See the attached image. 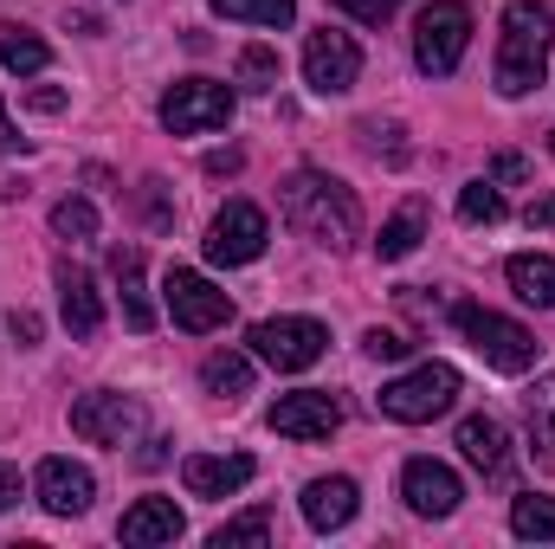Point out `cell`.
Returning <instances> with one entry per match:
<instances>
[{"label":"cell","instance_id":"30bf717a","mask_svg":"<svg viewBox=\"0 0 555 549\" xmlns=\"http://www.w3.org/2000/svg\"><path fill=\"white\" fill-rule=\"evenodd\" d=\"M266 240H272L266 214H259L253 201H227V207L214 214V227H207V259H214V266H253V259L266 253Z\"/></svg>","mask_w":555,"mask_h":549},{"label":"cell","instance_id":"5b68a950","mask_svg":"<svg viewBox=\"0 0 555 549\" xmlns=\"http://www.w3.org/2000/svg\"><path fill=\"white\" fill-rule=\"evenodd\" d=\"M472 46V7L465 0H433L414 20V65L426 78H452Z\"/></svg>","mask_w":555,"mask_h":549},{"label":"cell","instance_id":"d590c367","mask_svg":"<svg viewBox=\"0 0 555 549\" xmlns=\"http://www.w3.org/2000/svg\"><path fill=\"white\" fill-rule=\"evenodd\" d=\"M524 220H530V227H550V233H555V194H537V201L524 207Z\"/></svg>","mask_w":555,"mask_h":549},{"label":"cell","instance_id":"7402d4cb","mask_svg":"<svg viewBox=\"0 0 555 549\" xmlns=\"http://www.w3.org/2000/svg\"><path fill=\"white\" fill-rule=\"evenodd\" d=\"M0 65L20 72V78H33V72L52 65V46L39 33H26V26H0Z\"/></svg>","mask_w":555,"mask_h":549},{"label":"cell","instance_id":"7a4b0ae2","mask_svg":"<svg viewBox=\"0 0 555 549\" xmlns=\"http://www.w3.org/2000/svg\"><path fill=\"white\" fill-rule=\"evenodd\" d=\"M550 39L555 13L543 0H517L504 7V39H498V91L504 98H530L550 72Z\"/></svg>","mask_w":555,"mask_h":549},{"label":"cell","instance_id":"484cf974","mask_svg":"<svg viewBox=\"0 0 555 549\" xmlns=\"http://www.w3.org/2000/svg\"><path fill=\"white\" fill-rule=\"evenodd\" d=\"M511 207H504V194H498V181H472V188H459V220L465 227H498Z\"/></svg>","mask_w":555,"mask_h":549},{"label":"cell","instance_id":"836d02e7","mask_svg":"<svg viewBox=\"0 0 555 549\" xmlns=\"http://www.w3.org/2000/svg\"><path fill=\"white\" fill-rule=\"evenodd\" d=\"M485 181H504V188H517V181H530V162H524L517 149H498V155H491V168H485Z\"/></svg>","mask_w":555,"mask_h":549},{"label":"cell","instance_id":"4dcf8cb0","mask_svg":"<svg viewBox=\"0 0 555 549\" xmlns=\"http://www.w3.org/2000/svg\"><path fill=\"white\" fill-rule=\"evenodd\" d=\"M240 85H246V91H272L278 85V52L272 46H246V52H240Z\"/></svg>","mask_w":555,"mask_h":549},{"label":"cell","instance_id":"277c9868","mask_svg":"<svg viewBox=\"0 0 555 549\" xmlns=\"http://www.w3.org/2000/svg\"><path fill=\"white\" fill-rule=\"evenodd\" d=\"M459 388H465V382H459L452 362H420L401 382H388L375 401H382L388 420H401V426H426V420H439V413L459 401Z\"/></svg>","mask_w":555,"mask_h":549},{"label":"cell","instance_id":"cb8c5ba5","mask_svg":"<svg viewBox=\"0 0 555 549\" xmlns=\"http://www.w3.org/2000/svg\"><path fill=\"white\" fill-rule=\"evenodd\" d=\"M420 240H426V201H408V207H401V214H395V220L382 227L375 253H382V259L395 266V259H408V253H414Z\"/></svg>","mask_w":555,"mask_h":549},{"label":"cell","instance_id":"3957f363","mask_svg":"<svg viewBox=\"0 0 555 549\" xmlns=\"http://www.w3.org/2000/svg\"><path fill=\"white\" fill-rule=\"evenodd\" d=\"M452 323H459V336H465L498 375H524V369H537V356H543V343H537L524 323H511V317H498V310H485V304H459Z\"/></svg>","mask_w":555,"mask_h":549},{"label":"cell","instance_id":"83f0119b","mask_svg":"<svg viewBox=\"0 0 555 549\" xmlns=\"http://www.w3.org/2000/svg\"><path fill=\"white\" fill-rule=\"evenodd\" d=\"M214 13L246 20V26H291L297 20V0H214Z\"/></svg>","mask_w":555,"mask_h":549},{"label":"cell","instance_id":"e0dca14e","mask_svg":"<svg viewBox=\"0 0 555 549\" xmlns=\"http://www.w3.org/2000/svg\"><path fill=\"white\" fill-rule=\"evenodd\" d=\"M297 505H304V524L330 537V531H343V524L356 518V505H362V498H356V478H310Z\"/></svg>","mask_w":555,"mask_h":549},{"label":"cell","instance_id":"ba28073f","mask_svg":"<svg viewBox=\"0 0 555 549\" xmlns=\"http://www.w3.org/2000/svg\"><path fill=\"white\" fill-rule=\"evenodd\" d=\"M168 317H175V330H188V336H207V330H227V317H233V297L214 284V278L188 272V266H175L168 272Z\"/></svg>","mask_w":555,"mask_h":549},{"label":"cell","instance_id":"4316f807","mask_svg":"<svg viewBox=\"0 0 555 549\" xmlns=\"http://www.w3.org/2000/svg\"><path fill=\"white\" fill-rule=\"evenodd\" d=\"M511 531L517 537H530V544H555V498H517L511 505Z\"/></svg>","mask_w":555,"mask_h":549},{"label":"cell","instance_id":"603a6c76","mask_svg":"<svg viewBox=\"0 0 555 549\" xmlns=\"http://www.w3.org/2000/svg\"><path fill=\"white\" fill-rule=\"evenodd\" d=\"M524 426L530 446H543V459L555 465V375H537V388L524 395Z\"/></svg>","mask_w":555,"mask_h":549},{"label":"cell","instance_id":"7c38bea8","mask_svg":"<svg viewBox=\"0 0 555 549\" xmlns=\"http://www.w3.org/2000/svg\"><path fill=\"white\" fill-rule=\"evenodd\" d=\"M401 498H408L414 518H452L459 498H465V485H459V472L439 465V459H408V465H401Z\"/></svg>","mask_w":555,"mask_h":549},{"label":"cell","instance_id":"8fae6325","mask_svg":"<svg viewBox=\"0 0 555 549\" xmlns=\"http://www.w3.org/2000/svg\"><path fill=\"white\" fill-rule=\"evenodd\" d=\"M33 491H39V505L52 511V518H85L91 511V498H98V478L78 465V459H39V472H33Z\"/></svg>","mask_w":555,"mask_h":549},{"label":"cell","instance_id":"ac0fdd59","mask_svg":"<svg viewBox=\"0 0 555 549\" xmlns=\"http://www.w3.org/2000/svg\"><path fill=\"white\" fill-rule=\"evenodd\" d=\"M181 531H188V518L175 511V498H142V505H130V511H124V524H117V537H124V544H137V549L175 544Z\"/></svg>","mask_w":555,"mask_h":549},{"label":"cell","instance_id":"1f68e13d","mask_svg":"<svg viewBox=\"0 0 555 549\" xmlns=\"http://www.w3.org/2000/svg\"><path fill=\"white\" fill-rule=\"evenodd\" d=\"M362 349H369V356H375V362H401V356H408V349H414V343H408V336H401V330H382V323H375V330H369V336H362Z\"/></svg>","mask_w":555,"mask_h":549},{"label":"cell","instance_id":"d6986e66","mask_svg":"<svg viewBox=\"0 0 555 549\" xmlns=\"http://www.w3.org/2000/svg\"><path fill=\"white\" fill-rule=\"evenodd\" d=\"M459 452H465L478 472H504V465H511V439H504V426H498L491 413L459 420Z\"/></svg>","mask_w":555,"mask_h":549},{"label":"cell","instance_id":"ab89813d","mask_svg":"<svg viewBox=\"0 0 555 549\" xmlns=\"http://www.w3.org/2000/svg\"><path fill=\"white\" fill-rule=\"evenodd\" d=\"M13 336H20V343H39V317H33V310H13Z\"/></svg>","mask_w":555,"mask_h":549},{"label":"cell","instance_id":"44dd1931","mask_svg":"<svg viewBox=\"0 0 555 549\" xmlns=\"http://www.w3.org/2000/svg\"><path fill=\"white\" fill-rule=\"evenodd\" d=\"M504 272H511V291H517L524 304L555 310V259H550V253H517Z\"/></svg>","mask_w":555,"mask_h":549},{"label":"cell","instance_id":"6da1fadb","mask_svg":"<svg viewBox=\"0 0 555 549\" xmlns=\"http://www.w3.org/2000/svg\"><path fill=\"white\" fill-rule=\"evenodd\" d=\"M278 214H284L291 233H304L310 246H330V253H349V246L362 240V201H356V188H343V181L323 175V168L284 175Z\"/></svg>","mask_w":555,"mask_h":549},{"label":"cell","instance_id":"5bb4252c","mask_svg":"<svg viewBox=\"0 0 555 549\" xmlns=\"http://www.w3.org/2000/svg\"><path fill=\"white\" fill-rule=\"evenodd\" d=\"M253 459L246 452H188L181 459V485L194 491V498H233V491H246L253 485Z\"/></svg>","mask_w":555,"mask_h":549},{"label":"cell","instance_id":"d4e9b609","mask_svg":"<svg viewBox=\"0 0 555 549\" xmlns=\"http://www.w3.org/2000/svg\"><path fill=\"white\" fill-rule=\"evenodd\" d=\"M201 382H207V395L240 401V395L253 388V362H246V356H233V349H220V356H207V362H201Z\"/></svg>","mask_w":555,"mask_h":549},{"label":"cell","instance_id":"f546056e","mask_svg":"<svg viewBox=\"0 0 555 549\" xmlns=\"http://www.w3.org/2000/svg\"><path fill=\"white\" fill-rule=\"evenodd\" d=\"M240 544H272V518L266 511H246V518H233V524L214 531V549H240Z\"/></svg>","mask_w":555,"mask_h":549},{"label":"cell","instance_id":"8d00e7d4","mask_svg":"<svg viewBox=\"0 0 555 549\" xmlns=\"http://www.w3.org/2000/svg\"><path fill=\"white\" fill-rule=\"evenodd\" d=\"M13 505H20V472L0 459V511H13Z\"/></svg>","mask_w":555,"mask_h":549},{"label":"cell","instance_id":"f35d334b","mask_svg":"<svg viewBox=\"0 0 555 549\" xmlns=\"http://www.w3.org/2000/svg\"><path fill=\"white\" fill-rule=\"evenodd\" d=\"M13 149H26V137L13 130V117H7V104H0V155H13Z\"/></svg>","mask_w":555,"mask_h":549},{"label":"cell","instance_id":"9c48e42d","mask_svg":"<svg viewBox=\"0 0 555 549\" xmlns=\"http://www.w3.org/2000/svg\"><path fill=\"white\" fill-rule=\"evenodd\" d=\"M356 78H362V46L349 33L323 26L304 39V85L317 98H343V91H356Z\"/></svg>","mask_w":555,"mask_h":549},{"label":"cell","instance_id":"ffe728a7","mask_svg":"<svg viewBox=\"0 0 555 549\" xmlns=\"http://www.w3.org/2000/svg\"><path fill=\"white\" fill-rule=\"evenodd\" d=\"M111 272H117V291H124V323H130V330H149V323H155V304H149V291H142V253L137 246H117V253H111Z\"/></svg>","mask_w":555,"mask_h":549},{"label":"cell","instance_id":"60d3db41","mask_svg":"<svg viewBox=\"0 0 555 549\" xmlns=\"http://www.w3.org/2000/svg\"><path fill=\"white\" fill-rule=\"evenodd\" d=\"M207 175H240V149H227V155H207Z\"/></svg>","mask_w":555,"mask_h":549},{"label":"cell","instance_id":"2e32d148","mask_svg":"<svg viewBox=\"0 0 555 549\" xmlns=\"http://www.w3.org/2000/svg\"><path fill=\"white\" fill-rule=\"evenodd\" d=\"M59 317L78 343H91L104 330V297H98V278L85 266H59Z\"/></svg>","mask_w":555,"mask_h":549},{"label":"cell","instance_id":"52a82bcc","mask_svg":"<svg viewBox=\"0 0 555 549\" xmlns=\"http://www.w3.org/2000/svg\"><path fill=\"white\" fill-rule=\"evenodd\" d=\"M323 349H330V330L317 317H266V323H253V356L272 362L278 375L310 369Z\"/></svg>","mask_w":555,"mask_h":549},{"label":"cell","instance_id":"d6a6232c","mask_svg":"<svg viewBox=\"0 0 555 549\" xmlns=\"http://www.w3.org/2000/svg\"><path fill=\"white\" fill-rule=\"evenodd\" d=\"M336 7H343L349 20H362V26H388V20H395L408 0H336Z\"/></svg>","mask_w":555,"mask_h":549},{"label":"cell","instance_id":"74e56055","mask_svg":"<svg viewBox=\"0 0 555 549\" xmlns=\"http://www.w3.org/2000/svg\"><path fill=\"white\" fill-rule=\"evenodd\" d=\"M26 104H33V111H46V117H52V111H65V91H52V85H39V91H33V98H26Z\"/></svg>","mask_w":555,"mask_h":549},{"label":"cell","instance_id":"9a60e30c","mask_svg":"<svg viewBox=\"0 0 555 549\" xmlns=\"http://www.w3.org/2000/svg\"><path fill=\"white\" fill-rule=\"evenodd\" d=\"M130 426H137V401H124V395H85V401H72V433L91 439V446H124Z\"/></svg>","mask_w":555,"mask_h":549},{"label":"cell","instance_id":"f1b7e54d","mask_svg":"<svg viewBox=\"0 0 555 549\" xmlns=\"http://www.w3.org/2000/svg\"><path fill=\"white\" fill-rule=\"evenodd\" d=\"M52 233H59V240H98V207L78 201V194H65V201L52 207Z\"/></svg>","mask_w":555,"mask_h":549},{"label":"cell","instance_id":"8992f818","mask_svg":"<svg viewBox=\"0 0 555 549\" xmlns=\"http://www.w3.org/2000/svg\"><path fill=\"white\" fill-rule=\"evenodd\" d=\"M233 124V91L214 85V78H181L168 85L162 98V130L168 137H207V130H227Z\"/></svg>","mask_w":555,"mask_h":549},{"label":"cell","instance_id":"4fadbf2b","mask_svg":"<svg viewBox=\"0 0 555 549\" xmlns=\"http://www.w3.org/2000/svg\"><path fill=\"white\" fill-rule=\"evenodd\" d=\"M336 426H343V408L323 388H297V395L272 401V433H284V439H330Z\"/></svg>","mask_w":555,"mask_h":549},{"label":"cell","instance_id":"e575fe53","mask_svg":"<svg viewBox=\"0 0 555 549\" xmlns=\"http://www.w3.org/2000/svg\"><path fill=\"white\" fill-rule=\"evenodd\" d=\"M142 214H149V227H168V207H162V181H142Z\"/></svg>","mask_w":555,"mask_h":549},{"label":"cell","instance_id":"b9f144b4","mask_svg":"<svg viewBox=\"0 0 555 549\" xmlns=\"http://www.w3.org/2000/svg\"><path fill=\"white\" fill-rule=\"evenodd\" d=\"M550 149H555V130H550Z\"/></svg>","mask_w":555,"mask_h":549}]
</instances>
